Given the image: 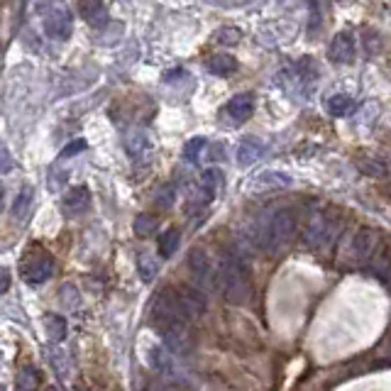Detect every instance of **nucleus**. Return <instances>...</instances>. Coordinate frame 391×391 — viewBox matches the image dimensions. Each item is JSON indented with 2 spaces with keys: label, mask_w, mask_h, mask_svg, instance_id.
Listing matches in <instances>:
<instances>
[{
  "label": "nucleus",
  "mask_w": 391,
  "mask_h": 391,
  "mask_svg": "<svg viewBox=\"0 0 391 391\" xmlns=\"http://www.w3.org/2000/svg\"><path fill=\"white\" fill-rule=\"evenodd\" d=\"M379 245V232L374 227H360L353 237H350V247H348V260L355 262V264H362L369 257H374Z\"/></svg>",
  "instance_id": "423d86ee"
},
{
  "label": "nucleus",
  "mask_w": 391,
  "mask_h": 391,
  "mask_svg": "<svg viewBox=\"0 0 391 391\" xmlns=\"http://www.w3.org/2000/svg\"><path fill=\"white\" fill-rule=\"evenodd\" d=\"M137 271H140V279L150 284V281L157 276V271H159V264H157L155 257H150L147 252H142V255L137 257Z\"/></svg>",
  "instance_id": "393cba45"
},
{
  "label": "nucleus",
  "mask_w": 391,
  "mask_h": 391,
  "mask_svg": "<svg viewBox=\"0 0 391 391\" xmlns=\"http://www.w3.org/2000/svg\"><path fill=\"white\" fill-rule=\"evenodd\" d=\"M335 232H338V220L328 213H315L304 230V242L311 250H323L333 242Z\"/></svg>",
  "instance_id": "39448f33"
},
{
  "label": "nucleus",
  "mask_w": 391,
  "mask_h": 391,
  "mask_svg": "<svg viewBox=\"0 0 391 391\" xmlns=\"http://www.w3.org/2000/svg\"><path fill=\"white\" fill-rule=\"evenodd\" d=\"M355 52H357V49H355V39H353V34H348V32L335 34L328 47V57H330V62H335V64H353Z\"/></svg>",
  "instance_id": "9b49d317"
},
{
  "label": "nucleus",
  "mask_w": 391,
  "mask_h": 391,
  "mask_svg": "<svg viewBox=\"0 0 391 391\" xmlns=\"http://www.w3.org/2000/svg\"><path fill=\"white\" fill-rule=\"evenodd\" d=\"M88 206H91V191H88L86 186H76V189H71L64 196V208H66L69 213H81V211H86Z\"/></svg>",
  "instance_id": "a211bd4d"
},
{
  "label": "nucleus",
  "mask_w": 391,
  "mask_h": 391,
  "mask_svg": "<svg viewBox=\"0 0 391 391\" xmlns=\"http://www.w3.org/2000/svg\"><path fill=\"white\" fill-rule=\"evenodd\" d=\"M145 391H166L164 387H162V384H147V389Z\"/></svg>",
  "instance_id": "e433bc0d"
},
{
  "label": "nucleus",
  "mask_w": 391,
  "mask_h": 391,
  "mask_svg": "<svg viewBox=\"0 0 391 391\" xmlns=\"http://www.w3.org/2000/svg\"><path fill=\"white\" fill-rule=\"evenodd\" d=\"M206 69L213 73V76H230V73L237 71V62H235V57H230V54L218 52L206 62Z\"/></svg>",
  "instance_id": "dca6fc26"
},
{
  "label": "nucleus",
  "mask_w": 391,
  "mask_h": 391,
  "mask_svg": "<svg viewBox=\"0 0 391 391\" xmlns=\"http://www.w3.org/2000/svg\"><path fill=\"white\" fill-rule=\"evenodd\" d=\"M362 166H367V174H374V176H382L384 174V164L382 162H367V164H362Z\"/></svg>",
  "instance_id": "c9c22d12"
},
{
  "label": "nucleus",
  "mask_w": 391,
  "mask_h": 391,
  "mask_svg": "<svg viewBox=\"0 0 391 391\" xmlns=\"http://www.w3.org/2000/svg\"><path fill=\"white\" fill-rule=\"evenodd\" d=\"M150 364H152V369H157V372H169V369H171L169 355H166L162 348H152V353H150Z\"/></svg>",
  "instance_id": "cd10ccee"
},
{
  "label": "nucleus",
  "mask_w": 391,
  "mask_h": 391,
  "mask_svg": "<svg viewBox=\"0 0 391 391\" xmlns=\"http://www.w3.org/2000/svg\"><path fill=\"white\" fill-rule=\"evenodd\" d=\"M15 162H13V155H10L8 147L0 142V174H8V171H13Z\"/></svg>",
  "instance_id": "473e14b6"
},
{
  "label": "nucleus",
  "mask_w": 391,
  "mask_h": 391,
  "mask_svg": "<svg viewBox=\"0 0 391 391\" xmlns=\"http://www.w3.org/2000/svg\"><path fill=\"white\" fill-rule=\"evenodd\" d=\"M176 296H179V306H181L184 320H196L208 311V299L201 291V286L181 284V286H176Z\"/></svg>",
  "instance_id": "6e6552de"
},
{
  "label": "nucleus",
  "mask_w": 391,
  "mask_h": 391,
  "mask_svg": "<svg viewBox=\"0 0 391 391\" xmlns=\"http://www.w3.org/2000/svg\"><path fill=\"white\" fill-rule=\"evenodd\" d=\"M44 330H47V335L54 343H62L66 338V320H64V315L47 313L44 315Z\"/></svg>",
  "instance_id": "aec40b11"
},
{
  "label": "nucleus",
  "mask_w": 391,
  "mask_h": 391,
  "mask_svg": "<svg viewBox=\"0 0 391 391\" xmlns=\"http://www.w3.org/2000/svg\"><path fill=\"white\" fill-rule=\"evenodd\" d=\"M215 281H218V286H220L222 296H225L230 304L240 306L250 301V296H252L250 269H247V262L242 260V255H237L235 250L220 252V260H218V269H215Z\"/></svg>",
  "instance_id": "f257e3e1"
},
{
  "label": "nucleus",
  "mask_w": 391,
  "mask_h": 391,
  "mask_svg": "<svg viewBox=\"0 0 391 391\" xmlns=\"http://www.w3.org/2000/svg\"><path fill=\"white\" fill-rule=\"evenodd\" d=\"M42 27L52 39H69L71 37V13L62 0H52V3L42 5Z\"/></svg>",
  "instance_id": "20e7f679"
},
{
  "label": "nucleus",
  "mask_w": 391,
  "mask_h": 391,
  "mask_svg": "<svg viewBox=\"0 0 391 391\" xmlns=\"http://www.w3.org/2000/svg\"><path fill=\"white\" fill-rule=\"evenodd\" d=\"M83 150H86V140H73L71 145L64 147L62 155L64 157H73V155H78V152H83Z\"/></svg>",
  "instance_id": "72a5a7b5"
},
{
  "label": "nucleus",
  "mask_w": 391,
  "mask_h": 391,
  "mask_svg": "<svg viewBox=\"0 0 391 391\" xmlns=\"http://www.w3.org/2000/svg\"><path fill=\"white\" fill-rule=\"evenodd\" d=\"M76 391H86V389H76Z\"/></svg>",
  "instance_id": "a19ab883"
},
{
  "label": "nucleus",
  "mask_w": 391,
  "mask_h": 391,
  "mask_svg": "<svg viewBox=\"0 0 391 391\" xmlns=\"http://www.w3.org/2000/svg\"><path fill=\"white\" fill-rule=\"evenodd\" d=\"M47 391H62V389H57V387H52V389H47Z\"/></svg>",
  "instance_id": "4c0bfd02"
},
{
  "label": "nucleus",
  "mask_w": 391,
  "mask_h": 391,
  "mask_svg": "<svg viewBox=\"0 0 391 391\" xmlns=\"http://www.w3.org/2000/svg\"><path fill=\"white\" fill-rule=\"evenodd\" d=\"M389 340H391V328H389Z\"/></svg>",
  "instance_id": "ea45409f"
},
{
  "label": "nucleus",
  "mask_w": 391,
  "mask_h": 391,
  "mask_svg": "<svg viewBox=\"0 0 391 391\" xmlns=\"http://www.w3.org/2000/svg\"><path fill=\"white\" fill-rule=\"evenodd\" d=\"M179 242H181V232L176 227H169L159 235V255L164 260H169L176 250H179Z\"/></svg>",
  "instance_id": "4be33fe9"
},
{
  "label": "nucleus",
  "mask_w": 391,
  "mask_h": 391,
  "mask_svg": "<svg viewBox=\"0 0 391 391\" xmlns=\"http://www.w3.org/2000/svg\"><path fill=\"white\" fill-rule=\"evenodd\" d=\"M0 391H5V389H3V387H0Z\"/></svg>",
  "instance_id": "79ce46f5"
},
{
  "label": "nucleus",
  "mask_w": 391,
  "mask_h": 391,
  "mask_svg": "<svg viewBox=\"0 0 391 391\" xmlns=\"http://www.w3.org/2000/svg\"><path fill=\"white\" fill-rule=\"evenodd\" d=\"M59 299H62V304L69 306V308H76L78 306V291L73 289L71 284H64L62 289H59Z\"/></svg>",
  "instance_id": "7c9ffc66"
},
{
  "label": "nucleus",
  "mask_w": 391,
  "mask_h": 391,
  "mask_svg": "<svg viewBox=\"0 0 391 391\" xmlns=\"http://www.w3.org/2000/svg\"><path fill=\"white\" fill-rule=\"evenodd\" d=\"M0 198H3V189H0Z\"/></svg>",
  "instance_id": "58836bf2"
},
{
  "label": "nucleus",
  "mask_w": 391,
  "mask_h": 391,
  "mask_svg": "<svg viewBox=\"0 0 391 391\" xmlns=\"http://www.w3.org/2000/svg\"><path fill=\"white\" fill-rule=\"evenodd\" d=\"M125 150L132 159L147 155V152H150V137H147V132L145 130H130L127 132L125 135Z\"/></svg>",
  "instance_id": "f3484780"
},
{
  "label": "nucleus",
  "mask_w": 391,
  "mask_h": 391,
  "mask_svg": "<svg viewBox=\"0 0 391 391\" xmlns=\"http://www.w3.org/2000/svg\"><path fill=\"white\" fill-rule=\"evenodd\" d=\"M76 8H78V15L91 27H106L108 24V8L103 0H76Z\"/></svg>",
  "instance_id": "f8f14e48"
},
{
  "label": "nucleus",
  "mask_w": 391,
  "mask_h": 391,
  "mask_svg": "<svg viewBox=\"0 0 391 391\" xmlns=\"http://www.w3.org/2000/svg\"><path fill=\"white\" fill-rule=\"evenodd\" d=\"M32 186H24L22 191L17 194V198H15V203H13V215L15 218H24L27 215V211H29V203H32Z\"/></svg>",
  "instance_id": "a878e982"
},
{
  "label": "nucleus",
  "mask_w": 391,
  "mask_h": 391,
  "mask_svg": "<svg viewBox=\"0 0 391 391\" xmlns=\"http://www.w3.org/2000/svg\"><path fill=\"white\" fill-rule=\"evenodd\" d=\"M47 360L49 364L54 367V372L59 374V377H69V372H71V364H69V357L64 350H57V348H47Z\"/></svg>",
  "instance_id": "5701e85b"
},
{
  "label": "nucleus",
  "mask_w": 391,
  "mask_h": 391,
  "mask_svg": "<svg viewBox=\"0 0 391 391\" xmlns=\"http://www.w3.org/2000/svg\"><path fill=\"white\" fill-rule=\"evenodd\" d=\"M255 96L252 93H237V96H232L230 101H227L225 106V113L232 118L235 122H245L252 118V113H255Z\"/></svg>",
  "instance_id": "ddd939ff"
},
{
  "label": "nucleus",
  "mask_w": 391,
  "mask_h": 391,
  "mask_svg": "<svg viewBox=\"0 0 391 391\" xmlns=\"http://www.w3.org/2000/svg\"><path fill=\"white\" fill-rule=\"evenodd\" d=\"M176 320H184L181 315V306H179V296H176V286H166L159 294L155 296L150 306V323L155 325L159 333H164L171 323ZM189 323V320H186Z\"/></svg>",
  "instance_id": "7ed1b4c3"
},
{
  "label": "nucleus",
  "mask_w": 391,
  "mask_h": 391,
  "mask_svg": "<svg viewBox=\"0 0 391 391\" xmlns=\"http://www.w3.org/2000/svg\"><path fill=\"white\" fill-rule=\"evenodd\" d=\"M291 186V176L281 174V171H260L255 179L250 181V189L252 191H276V189H286Z\"/></svg>",
  "instance_id": "2eb2a0df"
},
{
  "label": "nucleus",
  "mask_w": 391,
  "mask_h": 391,
  "mask_svg": "<svg viewBox=\"0 0 391 391\" xmlns=\"http://www.w3.org/2000/svg\"><path fill=\"white\" fill-rule=\"evenodd\" d=\"M8 289H10V269L0 266V294H5Z\"/></svg>",
  "instance_id": "f704fd0d"
},
{
  "label": "nucleus",
  "mask_w": 391,
  "mask_h": 391,
  "mask_svg": "<svg viewBox=\"0 0 391 391\" xmlns=\"http://www.w3.org/2000/svg\"><path fill=\"white\" fill-rule=\"evenodd\" d=\"M206 150V140L203 137H194V140H189L186 142V147H184V157L189 162H201V152Z\"/></svg>",
  "instance_id": "c85d7f7f"
},
{
  "label": "nucleus",
  "mask_w": 391,
  "mask_h": 391,
  "mask_svg": "<svg viewBox=\"0 0 391 391\" xmlns=\"http://www.w3.org/2000/svg\"><path fill=\"white\" fill-rule=\"evenodd\" d=\"M262 155H264V142L260 137L245 135L237 142V164L240 166H252Z\"/></svg>",
  "instance_id": "4468645a"
},
{
  "label": "nucleus",
  "mask_w": 391,
  "mask_h": 391,
  "mask_svg": "<svg viewBox=\"0 0 391 391\" xmlns=\"http://www.w3.org/2000/svg\"><path fill=\"white\" fill-rule=\"evenodd\" d=\"M355 108V101L350 96H345V93H338V96H333L328 101V113L335 118H343V115H350Z\"/></svg>",
  "instance_id": "b1692460"
},
{
  "label": "nucleus",
  "mask_w": 391,
  "mask_h": 391,
  "mask_svg": "<svg viewBox=\"0 0 391 391\" xmlns=\"http://www.w3.org/2000/svg\"><path fill=\"white\" fill-rule=\"evenodd\" d=\"M39 382H42V377H39L37 367H32V364L20 367V372H17V389L20 391H37Z\"/></svg>",
  "instance_id": "412c9836"
},
{
  "label": "nucleus",
  "mask_w": 391,
  "mask_h": 391,
  "mask_svg": "<svg viewBox=\"0 0 391 391\" xmlns=\"http://www.w3.org/2000/svg\"><path fill=\"white\" fill-rule=\"evenodd\" d=\"M218 42H222V44H237V42H240V29H235V27L218 29Z\"/></svg>",
  "instance_id": "2f4dec72"
},
{
  "label": "nucleus",
  "mask_w": 391,
  "mask_h": 391,
  "mask_svg": "<svg viewBox=\"0 0 391 391\" xmlns=\"http://www.w3.org/2000/svg\"><path fill=\"white\" fill-rule=\"evenodd\" d=\"M155 230H157V218L155 215H150V213H142V215L135 218V232L140 237H150Z\"/></svg>",
  "instance_id": "bb28decb"
},
{
  "label": "nucleus",
  "mask_w": 391,
  "mask_h": 391,
  "mask_svg": "<svg viewBox=\"0 0 391 391\" xmlns=\"http://www.w3.org/2000/svg\"><path fill=\"white\" fill-rule=\"evenodd\" d=\"M174 198H176V191H174V186H162L159 191H157V196H155V203L159 208H171V203H174Z\"/></svg>",
  "instance_id": "c756f323"
},
{
  "label": "nucleus",
  "mask_w": 391,
  "mask_h": 391,
  "mask_svg": "<svg viewBox=\"0 0 391 391\" xmlns=\"http://www.w3.org/2000/svg\"><path fill=\"white\" fill-rule=\"evenodd\" d=\"M162 335H164V345L169 353L179 355V357L191 353V333H189V328H186V320L171 323Z\"/></svg>",
  "instance_id": "1a4fd4ad"
},
{
  "label": "nucleus",
  "mask_w": 391,
  "mask_h": 391,
  "mask_svg": "<svg viewBox=\"0 0 391 391\" xmlns=\"http://www.w3.org/2000/svg\"><path fill=\"white\" fill-rule=\"evenodd\" d=\"M189 269H191V274H194L198 286H206L213 281L211 257H208L206 250H201V247H194V250L189 252Z\"/></svg>",
  "instance_id": "9d476101"
},
{
  "label": "nucleus",
  "mask_w": 391,
  "mask_h": 391,
  "mask_svg": "<svg viewBox=\"0 0 391 391\" xmlns=\"http://www.w3.org/2000/svg\"><path fill=\"white\" fill-rule=\"evenodd\" d=\"M222 184H225V176L215 166H211V169H206L201 174V189L206 191V201H211L218 191H222Z\"/></svg>",
  "instance_id": "6ab92c4d"
},
{
  "label": "nucleus",
  "mask_w": 391,
  "mask_h": 391,
  "mask_svg": "<svg viewBox=\"0 0 391 391\" xmlns=\"http://www.w3.org/2000/svg\"><path fill=\"white\" fill-rule=\"evenodd\" d=\"M299 230V222H296V213L291 208H279V211L271 213V218L266 220L264 230L260 235V242L269 255H276L279 250H284L286 245H291Z\"/></svg>",
  "instance_id": "f03ea898"
},
{
  "label": "nucleus",
  "mask_w": 391,
  "mask_h": 391,
  "mask_svg": "<svg viewBox=\"0 0 391 391\" xmlns=\"http://www.w3.org/2000/svg\"><path fill=\"white\" fill-rule=\"evenodd\" d=\"M54 274V260L49 252L34 250L24 257L22 262V276L27 284H44Z\"/></svg>",
  "instance_id": "0eeeda50"
}]
</instances>
